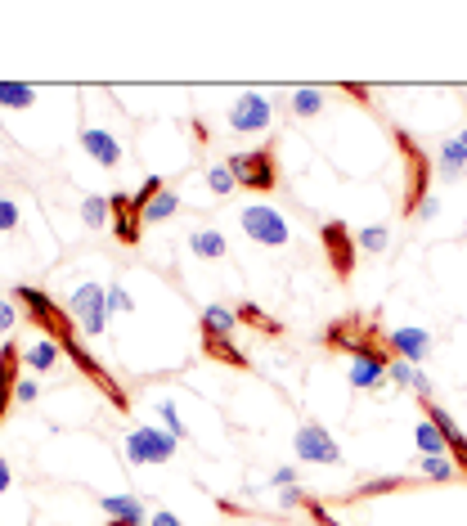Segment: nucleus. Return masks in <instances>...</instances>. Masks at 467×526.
I'll use <instances>...</instances> for the list:
<instances>
[{
    "label": "nucleus",
    "instance_id": "40",
    "mask_svg": "<svg viewBox=\"0 0 467 526\" xmlns=\"http://www.w3.org/2000/svg\"><path fill=\"white\" fill-rule=\"evenodd\" d=\"M148 526H180V518H176V513H167V509H162V513H153V518H148Z\"/></svg>",
    "mask_w": 467,
    "mask_h": 526
},
{
    "label": "nucleus",
    "instance_id": "42",
    "mask_svg": "<svg viewBox=\"0 0 467 526\" xmlns=\"http://www.w3.org/2000/svg\"><path fill=\"white\" fill-rule=\"evenodd\" d=\"M310 526H338V522H333V518H329V522H310Z\"/></svg>",
    "mask_w": 467,
    "mask_h": 526
},
{
    "label": "nucleus",
    "instance_id": "28",
    "mask_svg": "<svg viewBox=\"0 0 467 526\" xmlns=\"http://www.w3.org/2000/svg\"><path fill=\"white\" fill-rule=\"evenodd\" d=\"M234 185H238V180H234V171H230V167H225V162L207 171V189H212L216 198H225V194H234Z\"/></svg>",
    "mask_w": 467,
    "mask_h": 526
},
{
    "label": "nucleus",
    "instance_id": "16",
    "mask_svg": "<svg viewBox=\"0 0 467 526\" xmlns=\"http://www.w3.org/2000/svg\"><path fill=\"white\" fill-rule=\"evenodd\" d=\"M189 248H194V257H203V262H221L230 244H225L221 230H194V234H189Z\"/></svg>",
    "mask_w": 467,
    "mask_h": 526
},
{
    "label": "nucleus",
    "instance_id": "37",
    "mask_svg": "<svg viewBox=\"0 0 467 526\" xmlns=\"http://www.w3.org/2000/svg\"><path fill=\"white\" fill-rule=\"evenodd\" d=\"M414 396H423V400H427V396H432V378H427V374H423V369H418V374H414Z\"/></svg>",
    "mask_w": 467,
    "mask_h": 526
},
{
    "label": "nucleus",
    "instance_id": "2",
    "mask_svg": "<svg viewBox=\"0 0 467 526\" xmlns=\"http://www.w3.org/2000/svg\"><path fill=\"white\" fill-rule=\"evenodd\" d=\"M238 225H243V234H247L252 244H261V248H283V244H288V221H283V212H274L270 203L243 207V212H238Z\"/></svg>",
    "mask_w": 467,
    "mask_h": 526
},
{
    "label": "nucleus",
    "instance_id": "35",
    "mask_svg": "<svg viewBox=\"0 0 467 526\" xmlns=\"http://www.w3.org/2000/svg\"><path fill=\"white\" fill-rule=\"evenodd\" d=\"M306 500H310V495H306V491H297V486H288V491L279 495V504H283V509H301Z\"/></svg>",
    "mask_w": 467,
    "mask_h": 526
},
{
    "label": "nucleus",
    "instance_id": "39",
    "mask_svg": "<svg viewBox=\"0 0 467 526\" xmlns=\"http://www.w3.org/2000/svg\"><path fill=\"white\" fill-rule=\"evenodd\" d=\"M270 482H274V486H283V491H288V486H297V473H292V468H279V473H274V477H270Z\"/></svg>",
    "mask_w": 467,
    "mask_h": 526
},
{
    "label": "nucleus",
    "instance_id": "4",
    "mask_svg": "<svg viewBox=\"0 0 467 526\" xmlns=\"http://www.w3.org/2000/svg\"><path fill=\"white\" fill-rule=\"evenodd\" d=\"M176 436L167 432V427H130V436H126V459L130 464H167L171 454H176Z\"/></svg>",
    "mask_w": 467,
    "mask_h": 526
},
{
    "label": "nucleus",
    "instance_id": "9",
    "mask_svg": "<svg viewBox=\"0 0 467 526\" xmlns=\"http://www.w3.org/2000/svg\"><path fill=\"white\" fill-rule=\"evenodd\" d=\"M324 248H329L333 270L347 279L350 270H355V239L347 234V225H342V221H329V225H324Z\"/></svg>",
    "mask_w": 467,
    "mask_h": 526
},
{
    "label": "nucleus",
    "instance_id": "33",
    "mask_svg": "<svg viewBox=\"0 0 467 526\" xmlns=\"http://www.w3.org/2000/svg\"><path fill=\"white\" fill-rule=\"evenodd\" d=\"M130 306H135V301H130V292H126V288H117V283H109V315H113V311H130Z\"/></svg>",
    "mask_w": 467,
    "mask_h": 526
},
{
    "label": "nucleus",
    "instance_id": "36",
    "mask_svg": "<svg viewBox=\"0 0 467 526\" xmlns=\"http://www.w3.org/2000/svg\"><path fill=\"white\" fill-rule=\"evenodd\" d=\"M18 324V311H14V301H0V333H9Z\"/></svg>",
    "mask_w": 467,
    "mask_h": 526
},
{
    "label": "nucleus",
    "instance_id": "38",
    "mask_svg": "<svg viewBox=\"0 0 467 526\" xmlns=\"http://www.w3.org/2000/svg\"><path fill=\"white\" fill-rule=\"evenodd\" d=\"M436 212H441V203H436V198H423V203H418V221H432Z\"/></svg>",
    "mask_w": 467,
    "mask_h": 526
},
{
    "label": "nucleus",
    "instance_id": "27",
    "mask_svg": "<svg viewBox=\"0 0 467 526\" xmlns=\"http://www.w3.org/2000/svg\"><path fill=\"white\" fill-rule=\"evenodd\" d=\"M36 100V91L32 86H14V81H0V104L5 109H27Z\"/></svg>",
    "mask_w": 467,
    "mask_h": 526
},
{
    "label": "nucleus",
    "instance_id": "5",
    "mask_svg": "<svg viewBox=\"0 0 467 526\" xmlns=\"http://www.w3.org/2000/svg\"><path fill=\"white\" fill-rule=\"evenodd\" d=\"M386 369H391V360L377 347H368V342H355L350 347V387H359V392L382 387L386 383Z\"/></svg>",
    "mask_w": 467,
    "mask_h": 526
},
{
    "label": "nucleus",
    "instance_id": "34",
    "mask_svg": "<svg viewBox=\"0 0 467 526\" xmlns=\"http://www.w3.org/2000/svg\"><path fill=\"white\" fill-rule=\"evenodd\" d=\"M36 396H41V387H36L32 378H18V392H14V400H18V405H32Z\"/></svg>",
    "mask_w": 467,
    "mask_h": 526
},
{
    "label": "nucleus",
    "instance_id": "12",
    "mask_svg": "<svg viewBox=\"0 0 467 526\" xmlns=\"http://www.w3.org/2000/svg\"><path fill=\"white\" fill-rule=\"evenodd\" d=\"M81 148L100 162V167H117L121 162V144H117L113 131H100V127H86L81 131Z\"/></svg>",
    "mask_w": 467,
    "mask_h": 526
},
{
    "label": "nucleus",
    "instance_id": "29",
    "mask_svg": "<svg viewBox=\"0 0 467 526\" xmlns=\"http://www.w3.org/2000/svg\"><path fill=\"white\" fill-rule=\"evenodd\" d=\"M364 253H382L386 244H391V234H386V225H368V230H359V239H355Z\"/></svg>",
    "mask_w": 467,
    "mask_h": 526
},
{
    "label": "nucleus",
    "instance_id": "13",
    "mask_svg": "<svg viewBox=\"0 0 467 526\" xmlns=\"http://www.w3.org/2000/svg\"><path fill=\"white\" fill-rule=\"evenodd\" d=\"M109 207H113V230H117V239L121 244H139V212H135V203L126 198V194H113L109 198Z\"/></svg>",
    "mask_w": 467,
    "mask_h": 526
},
{
    "label": "nucleus",
    "instance_id": "32",
    "mask_svg": "<svg viewBox=\"0 0 467 526\" xmlns=\"http://www.w3.org/2000/svg\"><path fill=\"white\" fill-rule=\"evenodd\" d=\"M238 315H243L247 324H256V329H270V333H279V324H270V320L261 315V306H252V301H243V306H238Z\"/></svg>",
    "mask_w": 467,
    "mask_h": 526
},
{
    "label": "nucleus",
    "instance_id": "11",
    "mask_svg": "<svg viewBox=\"0 0 467 526\" xmlns=\"http://www.w3.org/2000/svg\"><path fill=\"white\" fill-rule=\"evenodd\" d=\"M100 509L109 513V522H113V526H148L144 500H135V495H104V500H100Z\"/></svg>",
    "mask_w": 467,
    "mask_h": 526
},
{
    "label": "nucleus",
    "instance_id": "30",
    "mask_svg": "<svg viewBox=\"0 0 467 526\" xmlns=\"http://www.w3.org/2000/svg\"><path fill=\"white\" fill-rule=\"evenodd\" d=\"M414 374H418V369H414L409 360H391V369H386V378H391L396 387H414Z\"/></svg>",
    "mask_w": 467,
    "mask_h": 526
},
{
    "label": "nucleus",
    "instance_id": "20",
    "mask_svg": "<svg viewBox=\"0 0 467 526\" xmlns=\"http://www.w3.org/2000/svg\"><path fill=\"white\" fill-rule=\"evenodd\" d=\"M414 441H418V450H423V454H445V436H441V427H436L432 418L414 423Z\"/></svg>",
    "mask_w": 467,
    "mask_h": 526
},
{
    "label": "nucleus",
    "instance_id": "21",
    "mask_svg": "<svg viewBox=\"0 0 467 526\" xmlns=\"http://www.w3.org/2000/svg\"><path fill=\"white\" fill-rule=\"evenodd\" d=\"M319 109H324V91H319V86L292 91V113H297V118H315Z\"/></svg>",
    "mask_w": 467,
    "mask_h": 526
},
{
    "label": "nucleus",
    "instance_id": "22",
    "mask_svg": "<svg viewBox=\"0 0 467 526\" xmlns=\"http://www.w3.org/2000/svg\"><path fill=\"white\" fill-rule=\"evenodd\" d=\"M423 477H432V482H454L459 477V464L454 459H445V454H423Z\"/></svg>",
    "mask_w": 467,
    "mask_h": 526
},
{
    "label": "nucleus",
    "instance_id": "3",
    "mask_svg": "<svg viewBox=\"0 0 467 526\" xmlns=\"http://www.w3.org/2000/svg\"><path fill=\"white\" fill-rule=\"evenodd\" d=\"M68 311L91 338H100L109 329V288L104 283H77V292L68 297Z\"/></svg>",
    "mask_w": 467,
    "mask_h": 526
},
{
    "label": "nucleus",
    "instance_id": "43",
    "mask_svg": "<svg viewBox=\"0 0 467 526\" xmlns=\"http://www.w3.org/2000/svg\"><path fill=\"white\" fill-rule=\"evenodd\" d=\"M459 139H463V144H467V131H463V135H459Z\"/></svg>",
    "mask_w": 467,
    "mask_h": 526
},
{
    "label": "nucleus",
    "instance_id": "10",
    "mask_svg": "<svg viewBox=\"0 0 467 526\" xmlns=\"http://www.w3.org/2000/svg\"><path fill=\"white\" fill-rule=\"evenodd\" d=\"M427 418L441 427V436H445V450L454 454V464H459V473H467V436L459 432V423L450 418V409H441V405H432L427 400Z\"/></svg>",
    "mask_w": 467,
    "mask_h": 526
},
{
    "label": "nucleus",
    "instance_id": "31",
    "mask_svg": "<svg viewBox=\"0 0 467 526\" xmlns=\"http://www.w3.org/2000/svg\"><path fill=\"white\" fill-rule=\"evenodd\" d=\"M18 216H23L18 203L14 198H0V234H14L18 230Z\"/></svg>",
    "mask_w": 467,
    "mask_h": 526
},
{
    "label": "nucleus",
    "instance_id": "41",
    "mask_svg": "<svg viewBox=\"0 0 467 526\" xmlns=\"http://www.w3.org/2000/svg\"><path fill=\"white\" fill-rule=\"evenodd\" d=\"M9 482H14V477H9V464H5V454H0V491H9Z\"/></svg>",
    "mask_w": 467,
    "mask_h": 526
},
{
    "label": "nucleus",
    "instance_id": "14",
    "mask_svg": "<svg viewBox=\"0 0 467 526\" xmlns=\"http://www.w3.org/2000/svg\"><path fill=\"white\" fill-rule=\"evenodd\" d=\"M436 171H441V180H459V176H463L467 171V144L463 139H445V144H441Z\"/></svg>",
    "mask_w": 467,
    "mask_h": 526
},
{
    "label": "nucleus",
    "instance_id": "23",
    "mask_svg": "<svg viewBox=\"0 0 467 526\" xmlns=\"http://www.w3.org/2000/svg\"><path fill=\"white\" fill-rule=\"evenodd\" d=\"M81 221H86L91 230H100V225H109V221H113V207H109V198H100V194H91V198L81 203Z\"/></svg>",
    "mask_w": 467,
    "mask_h": 526
},
{
    "label": "nucleus",
    "instance_id": "1",
    "mask_svg": "<svg viewBox=\"0 0 467 526\" xmlns=\"http://www.w3.org/2000/svg\"><path fill=\"white\" fill-rule=\"evenodd\" d=\"M225 167L234 171V180H238L243 189H261V194H270V189L279 185V167H274L270 144L247 148V153H230V162H225Z\"/></svg>",
    "mask_w": 467,
    "mask_h": 526
},
{
    "label": "nucleus",
    "instance_id": "6",
    "mask_svg": "<svg viewBox=\"0 0 467 526\" xmlns=\"http://www.w3.org/2000/svg\"><path fill=\"white\" fill-rule=\"evenodd\" d=\"M292 445H297V454H301L306 464H342L338 441H333L319 423H301V427H297V436H292Z\"/></svg>",
    "mask_w": 467,
    "mask_h": 526
},
{
    "label": "nucleus",
    "instance_id": "19",
    "mask_svg": "<svg viewBox=\"0 0 467 526\" xmlns=\"http://www.w3.org/2000/svg\"><path fill=\"white\" fill-rule=\"evenodd\" d=\"M54 360H59V342H50V338L32 342V347H27V356H23V365H27L32 374H50V369H54Z\"/></svg>",
    "mask_w": 467,
    "mask_h": 526
},
{
    "label": "nucleus",
    "instance_id": "17",
    "mask_svg": "<svg viewBox=\"0 0 467 526\" xmlns=\"http://www.w3.org/2000/svg\"><path fill=\"white\" fill-rule=\"evenodd\" d=\"M18 301H23V306L32 311V320H36V324H45V329L59 320V306H54L45 292H36V288H23V283H18Z\"/></svg>",
    "mask_w": 467,
    "mask_h": 526
},
{
    "label": "nucleus",
    "instance_id": "18",
    "mask_svg": "<svg viewBox=\"0 0 467 526\" xmlns=\"http://www.w3.org/2000/svg\"><path fill=\"white\" fill-rule=\"evenodd\" d=\"M234 324H238V311H230V306H207L203 311V338H230Z\"/></svg>",
    "mask_w": 467,
    "mask_h": 526
},
{
    "label": "nucleus",
    "instance_id": "26",
    "mask_svg": "<svg viewBox=\"0 0 467 526\" xmlns=\"http://www.w3.org/2000/svg\"><path fill=\"white\" fill-rule=\"evenodd\" d=\"M157 414H162V423H167V432L176 436V441H185L189 436V427H185V418H180V409H176V400L167 396V400H157Z\"/></svg>",
    "mask_w": 467,
    "mask_h": 526
},
{
    "label": "nucleus",
    "instance_id": "15",
    "mask_svg": "<svg viewBox=\"0 0 467 526\" xmlns=\"http://www.w3.org/2000/svg\"><path fill=\"white\" fill-rule=\"evenodd\" d=\"M14 365H18V347H5V351H0V418L9 414L14 392H18V374H14Z\"/></svg>",
    "mask_w": 467,
    "mask_h": 526
},
{
    "label": "nucleus",
    "instance_id": "7",
    "mask_svg": "<svg viewBox=\"0 0 467 526\" xmlns=\"http://www.w3.org/2000/svg\"><path fill=\"white\" fill-rule=\"evenodd\" d=\"M270 122H274V104H270L265 95H243V100H234V109H230L234 131L252 135V131H265Z\"/></svg>",
    "mask_w": 467,
    "mask_h": 526
},
{
    "label": "nucleus",
    "instance_id": "25",
    "mask_svg": "<svg viewBox=\"0 0 467 526\" xmlns=\"http://www.w3.org/2000/svg\"><path fill=\"white\" fill-rule=\"evenodd\" d=\"M203 347H207V351H212L216 360H225V365H238V369L247 365V356H243V351L234 347L230 338H203Z\"/></svg>",
    "mask_w": 467,
    "mask_h": 526
},
{
    "label": "nucleus",
    "instance_id": "24",
    "mask_svg": "<svg viewBox=\"0 0 467 526\" xmlns=\"http://www.w3.org/2000/svg\"><path fill=\"white\" fill-rule=\"evenodd\" d=\"M176 212H180V198H176L171 189H162V194H157V198L144 207V221H171Z\"/></svg>",
    "mask_w": 467,
    "mask_h": 526
},
{
    "label": "nucleus",
    "instance_id": "8",
    "mask_svg": "<svg viewBox=\"0 0 467 526\" xmlns=\"http://www.w3.org/2000/svg\"><path fill=\"white\" fill-rule=\"evenodd\" d=\"M386 342H391V351L400 356V360H409V365H418V360H427L432 356V333L427 329H391L386 333Z\"/></svg>",
    "mask_w": 467,
    "mask_h": 526
}]
</instances>
